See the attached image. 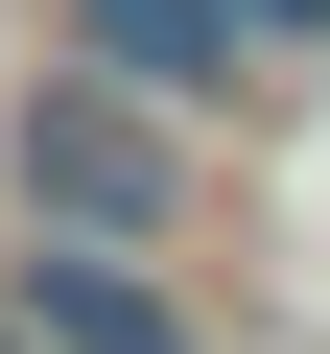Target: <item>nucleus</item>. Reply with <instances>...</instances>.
I'll use <instances>...</instances> for the list:
<instances>
[{"label": "nucleus", "instance_id": "nucleus-3", "mask_svg": "<svg viewBox=\"0 0 330 354\" xmlns=\"http://www.w3.org/2000/svg\"><path fill=\"white\" fill-rule=\"evenodd\" d=\"M48 48L71 71H118V95H189V118H283V71H260V24H236V0H48Z\"/></svg>", "mask_w": 330, "mask_h": 354}, {"label": "nucleus", "instance_id": "nucleus-1", "mask_svg": "<svg viewBox=\"0 0 330 354\" xmlns=\"http://www.w3.org/2000/svg\"><path fill=\"white\" fill-rule=\"evenodd\" d=\"M236 213V118L189 95H118L71 48H24V95H0V236H118V260H189Z\"/></svg>", "mask_w": 330, "mask_h": 354}, {"label": "nucleus", "instance_id": "nucleus-4", "mask_svg": "<svg viewBox=\"0 0 330 354\" xmlns=\"http://www.w3.org/2000/svg\"><path fill=\"white\" fill-rule=\"evenodd\" d=\"M236 24H260V71H283V95H330V0H236Z\"/></svg>", "mask_w": 330, "mask_h": 354}, {"label": "nucleus", "instance_id": "nucleus-5", "mask_svg": "<svg viewBox=\"0 0 330 354\" xmlns=\"http://www.w3.org/2000/svg\"><path fill=\"white\" fill-rule=\"evenodd\" d=\"M0 354H48V330H24V307H0Z\"/></svg>", "mask_w": 330, "mask_h": 354}, {"label": "nucleus", "instance_id": "nucleus-2", "mask_svg": "<svg viewBox=\"0 0 330 354\" xmlns=\"http://www.w3.org/2000/svg\"><path fill=\"white\" fill-rule=\"evenodd\" d=\"M0 307H24L48 354H236L189 260H118V236H0Z\"/></svg>", "mask_w": 330, "mask_h": 354}]
</instances>
